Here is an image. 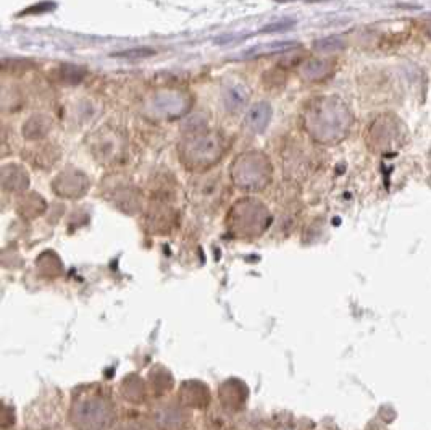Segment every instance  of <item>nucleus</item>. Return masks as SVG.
Segmentation results:
<instances>
[{"label":"nucleus","instance_id":"obj_10","mask_svg":"<svg viewBox=\"0 0 431 430\" xmlns=\"http://www.w3.org/2000/svg\"><path fill=\"white\" fill-rule=\"evenodd\" d=\"M156 422L160 430H182L186 425V416L175 406H165V408L158 409Z\"/></svg>","mask_w":431,"mask_h":430},{"label":"nucleus","instance_id":"obj_8","mask_svg":"<svg viewBox=\"0 0 431 430\" xmlns=\"http://www.w3.org/2000/svg\"><path fill=\"white\" fill-rule=\"evenodd\" d=\"M86 186V178L74 170L63 172L62 175L57 176L54 183L55 191L62 196H79L84 193Z\"/></svg>","mask_w":431,"mask_h":430},{"label":"nucleus","instance_id":"obj_13","mask_svg":"<svg viewBox=\"0 0 431 430\" xmlns=\"http://www.w3.org/2000/svg\"><path fill=\"white\" fill-rule=\"evenodd\" d=\"M346 42L343 37L339 36H330V37H323V39H318L315 42V49L320 50V52H335V50L344 49Z\"/></svg>","mask_w":431,"mask_h":430},{"label":"nucleus","instance_id":"obj_15","mask_svg":"<svg viewBox=\"0 0 431 430\" xmlns=\"http://www.w3.org/2000/svg\"><path fill=\"white\" fill-rule=\"evenodd\" d=\"M247 101V94L242 91V88H234L228 92L227 96V104L231 107V109H239V107L244 105V102Z\"/></svg>","mask_w":431,"mask_h":430},{"label":"nucleus","instance_id":"obj_12","mask_svg":"<svg viewBox=\"0 0 431 430\" xmlns=\"http://www.w3.org/2000/svg\"><path fill=\"white\" fill-rule=\"evenodd\" d=\"M3 186L8 190H25L28 186V174L18 165H7L3 168Z\"/></svg>","mask_w":431,"mask_h":430},{"label":"nucleus","instance_id":"obj_18","mask_svg":"<svg viewBox=\"0 0 431 430\" xmlns=\"http://www.w3.org/2000/svg\"><path fill=\"white\" fill-rule=\"evenodd\" d=\"M425 34L428 36L430 39H431V21H428V23H426V25H425Z\"/></svg>","mask_w":431,"mask_h":430},{"label":"nucleus","instance_id":"obj_7","mask_svg":"<svg viewBox=\"0 0 431 430\" xmlns=\"http://www.w3.org/2000/svg\"><path fill=\"white\" fill-rule=\"evenodd\" d=\"M154 110L163 116H178L189 109V102L181 92H162L154 99Z\"/></svg>","mask_w":431,"mask_h":430},{"label":"nucleus","instance_id":"obj_16","mask_svg":"<svg viewBox=\"0 0 431 430\" xmlns=\"http://www.w3.org/2000/svg\"><path fill=\"white\" fill-rule=\"evenodd\" d=\"M154 54H156V52H154L152 49H131V50H125V52H118V54H114V55H115V57L134 60V59L151 57V55H154Z\"/></svg>","mask_w":431,"mask_h":430},{"label":"nucleus","instance_id":"obj_14","mask_svg":"<svg viewBox=\"0 0 431 430\" xmlns=\"http://www.w3.org/2000/svg\"><path fill=\"white\" fill-rule=\"evenodd\" d=\"M60 76H62V81L65 83L76 84L84 78V70L76 67V65H63L60 68Z\"/></svg>","mask_w":431,"mask_h":430},{"label":"nucleus","instance_id":"obj_1","mask_svg":"<svg viewBox=\"0 0 431 430\" xmlns=\"http://www.w3.org/2000/svg\"><path fill=\"white\" fill-rule=\"evenodd\" d=\"M353 123V112L339 97H317L308 102L304 112V125H306L307 133L317 143H341L344 138H348Z\"/></svg>","mask_w":431,"mask_h":430},{"label":"nucleus","instance_id":"obj_11","mask_svg":"<svg viewBox=\"0 0 431 430\" xmlns=\"http://www.w3.org/2000/svg\"><path fill=\"white\" fill-rule=\"evenodd\" d=\"M333 72H335V63L331 60H308L301 67L302 78L307 81H322V79L331 76Z\"/></svg>","mask_w":431,"mask_h":430},{"label":"nucleus","instance_id":"obj_3","mask_svg":"<svg viewBox=\"0 0 431 430\" xmlns=\"http://www.w3.org/2000/svg\"><path fill=\"white\" fill-rule=\"evenodd\" d=\"M270 175V163L259 152L242 154L231 165V178L242 190H262L269 183Z\"/></svg>","mask_w":431,"mask_h":430},{"label":"nucleus","instance_id":"obj_2","mask_svg":"<svg viewBox=\"0 0 431 430\" xmlns=\"http://www.w3.org/2000/svg\"><path fill=\"white\" fill-rule=\"evenodd\" d=\"M365 141L377 154H392L406 143V125L395 114H381L368 125Z\"/></svg>","mask_w":431,"mask_h":430},{"label":"nucleus","instance_id":"obj_17","mask_svg":"<svg viewBox=\"0 0 431 430\" xmlns=\"http://www.w3.org/2000/svg\"><path fill=\"white\" fill-rule=\"evenodd\" d=\"M52 8H55L54 3L44 2V3H41V6H36V7L28 8V10H25V13H30V12H32V10H37V13H42V12H49V10H52Z\"/></svg>","mask_w":431,"mask_h":430},{"label":"nucleus","instance_id":"obj_19","mask_svg":"<svg viewBox=\"0 0 431 430\" xmlns=\"http://www.w3.org/2000/svg\"><path fill=\"white\" fill-rule=\"evenodd\" d=\"M280 2H293V0H280Z\"/></svg>","mask_w":431,"mask_h":430},{"label":"nucleus","instance_id":"obj_4","mask_svg":"<svg viewBox=\"0 0 431 430\" xmlns=\"http://www.w3.org/2000/svg\"><path fill=\"white\" fill-rule=\"evenodd\" d=\"M270 217L266 209L255 201H241L229 214V227L239 236H255L269 227Z\"/></svg>","mask_w":431,"mask_h":430},{"label":"nucleus","instance_id":"obj_5","mask_svg":"<svg viewBox=\"0 0 431 430\" xmlns=\"http://www.w3.org/2000/svg\"><path fill=\"white\" fill-rule=\"evenodd\" d=\"M73 424L79 430H109L114 424V408L99 396L87 398L73 408Z\"/></svg>","mask_w":431,"mask_h":430},{"label":"nucleus","instance_id":"obj_9","mask_svg":"<svg viewBox=\"0 0 431 430\" xmlns=\"http://www.w3.org/2000/svg\"><path fill=\"white\" fill-rule=\"evenodd\" d=\"M271 119V107L266 102L262 104H255L252 109L247 112L244 126L252 133H260L269 126Z\"/></svg>","mask_w":431,"mask_h":430},{"label":"nucleus","instance_id":"obj_6","mask_svg":"<svg viewBox=\"0 0 431 430\" xmlns=\"http://www.w3.org/2000/svg\"><path fill=\"white\" fill-rule=\"evenodd\" d=\"M223 139L217 133L198 134L181 147V158L189 167H209L222 157Z\"/></svg>","mask_w":431,"mask_h":430}]
</instances>
